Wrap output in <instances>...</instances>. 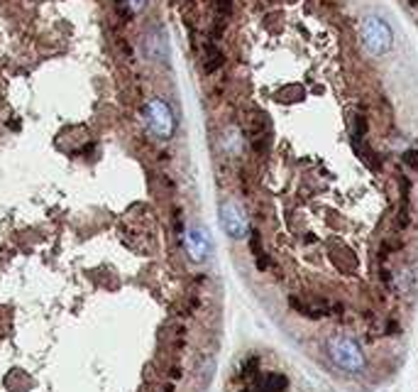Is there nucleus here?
Returning <instances> with one entry per match:
<instances>
[{"label":"nucleus","instance_id":"1","mask_svg":"<svg viewBox=\"0 0 418 392\" xmlns=\"http://www.w3.org/2000/svg\"><path fill=\"white\" fill-rule=\"evenodd\" d=\"M328 353L333 358V363L338 368H343L345 373H360L365 368L362 348H360V343L353 336H345V333L333 336L328 341Z\"/></svg>","mask_w":418,"mask_h":392},{"label":"nucleus","instance_id":"2","mask_svg":"<svg viewBox=\"0 0 418 392\" xmlns=\"http://www.w3.org/2000/svg\"><path fill=\"white\" fill-rule=\"evenodd\" d=\"M144 123H147L149 135L159 137V140H169L177 130V118H174L172 108L164 98H152L144 108Z\"/></svg>","mask_w":418,"mask_h":392},{"label":"nucleus","instance_id":"3","mask_svg":"<svg viewBox=\"0 0 418 392\" xmlns=\"http://www.w3.org/2000/svg\"><path fill=\"white\" fill-rule=\"evenodd\" d=\"M362 42L372 54H384L391 49V30L384 20L379 18H367L362 23Z\"/></svg>","mask_w":418,"mask_h":392},{"label":"nucleus","instance_id":"4","mask_svg":"<svg viewBox=\"0 0 418 392\" xmlns=\"http://www.w3.org/2000/svg\"><path fill=\"white\" fill-rule=\"evenodd\" d=\"M220 226H223L225 233L235 240L247 235V219L235 201H223V204H220Z\"/></svg>","mask_w":418,"mask_h":392},{"label":"nucleus","instance_id":"5","mask_svg":"<svg viewBox=\"0 0 418 392\" xmlns=\"http://www.w3.org/2000/svg\"><path fill=\"white\" fill-rule=\"evenodd\" d=\"M210 247L213 245H210V235L205 228L196 226V228L186 231V252H189L194 262H203L210 255Z\"/></svg>","mask_w":418,"mask_h":392},{"label":"nucleus","instance_id":"6","mask_svg":"<svg viewBox=\"0 0 418 392\" xmlns=\"http://www.w3.org/2000/svg\"><path fill=\"white\" fill-rule=\"evenodd\" d=\"M203 66L208 74H213L215 69H220L223 66V51L215 47L213 42H205L203 44Z\"/></svg>","mask_w":418,"mask_h":392},{"label":"nucleus","instance_id":"7","mask_svg":"<svg viewBox=\"0 0 418 392\" xmlns=\"http://www.w3.org/2000/svg\"><path fill=\"white\" fill-rule=\"evenodd\" d=\"M401 162L409 164L411 169H418V149H406L404 157H401Z\"/></svg>","mask_w":418,"mask_h":392},{"label":"nucleus","instance_id":"8","mask_svg":"<svg viewBox=\"0 0 418 392\" xmlns=\"http://www.w3.org/2000/svg\"><path fill=\"white\" fill-rule=\"evenodd\" d=\"M127 5H130V10L132 13H139V10L147 5V0H127Z\"/></svg>","mask_w":418,"mask_h":392},{"label":"nucleus","instance_id":"9","mask_svg":"<svg viewBox=\"0 0 418 392\" xmlns=\"http://www.w3.org/2000/svg\"><path fill=\"white\" fill-rule=\"evenodd\" d=\"M218 10H220L223 15H230V10H232L230 0H218Z\"/></svg>","mask_w":418,"mask_h":392},{"label":"nucleus","instance_id":"10","mask_svg":"<svg viewBox=\"0 0 418 392\" xmlns=\"http://www.w3.org/2000/svg\"><path fill=\"white\" fill-rule=\"evenodd\" d=\"M414 3H418V0H414Z\"/></svg>","mask_w":418,"mask_h":392}]
</instances>
